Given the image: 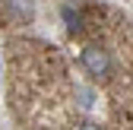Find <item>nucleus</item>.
<instances>
[{"label":"nucleus","instance_id":"nucleus-3","mask_svg":"<svg viewBox=\"0 0 133 130\" xmlns=\"http://www.w3.org/2000/svg\"><path fill=\"white\" fill-rule=\"evenodd\" d=\"M76 130H105V127L98 124V121H86V124H79Z\"/></svg>","mask_w":133,"mask_h":130},{"label":"nucleus","instance_id":"nucleus-2","mask_svg":"<svg viewBox=\"0 0 133 130\" xmlns=\"http://www.w3.org/2000/svg\"><path fill=\"white\" fill-rule=\"evenodd\" d=\"M6 13L16 22H29L35 16V6H32V0H6Z\"/></svg>","mask_w":133,"mask_h":130},{"label":"nucleus","instance_id":"nucleus-1","mask_svg":"<svg viewBox=\"0 0 133 130\" xmlns=\"http://www.w3.org/2000/svg\"><path fill=\"white\" fill-rule=\"evenodd\" d=\"M79 63H82V70H86L95 83H108L114 76V57L102 44H86L82 54H79Z\"/></svg>","mask_w":133,"mask_h":130}]
</instances>
